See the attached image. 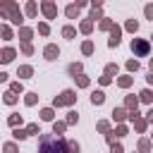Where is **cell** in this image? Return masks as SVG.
<instances>
[{"instance_id":"cell-11","label":"cell","mask_w":153,"mask_h":153,"mask_svg":"<svg viewBox=\"0 0 153 153\" xmlns=\"http://www.w3.org/2000/svg\"><path fill=\"white\" fill-rule=\"evenodd\" d=\"M76 12H79V5H69V7H67V14H69V17H74Z\"/></svg>"},{"instance_id":"cell-40","label":"cell","mask_w":153,"mask_h":153,"mask_svg":"<svg viewBox=\"0 0 153 153\" xmlns=\"http://www.w3.org/2000/svg\"><path fill=\"white\" fill-rule=\"evenodd\" d=\"M148 120H151V122H153V110H151V112H148Z\"/></svg>"},{"instance_id":"cell-4","label":"cell","mask_w":153,"mask_h":153,"mask_svg":"<svg viewBox=\"0 0 153 153\" xmlns=\"http://www.w3.org/2000/svg\"><path fill=\"white\" fill-rule=\"evenodd\" d=\"M132 50L137 53V55H146V53H148V43L144 41V38H137V41L132 43Z\"/></svg>"},{"instance_id":"cell-33","label":"cell","mask_w":153,"mask_h":153,"mask_svg":"<svg viewBox=\"0 0 153 153\" xmlns=\"http://www.w3.org/2000/svg\"><path fill=\"white\" fill-rule=\"evenodd\" d=\"M146 17H148V19H153V5H148V7H146Z\"/></svg>"},{"instance_id":"cell-30","label":"cell","mask_w":153,"mask_h":153,"mask_svg":"<svg viewBox=\"0 0 153 153\" xmlns=\"http://www.w3.org/2000/svg\"><path fill=\"white\" fill-rule=\"evenodd\" d=\"M84 53H86V55L93 53V46H91V43H84Z\"/></svg>"},{"instance_id":"cell-19","label":"cell","mask_w":153,"mask_h":153,"mask_svg":"<svg viewBox=\"0 0 153 153\" xmlns=\"http://www.w3.org/2000/svg\"><path fill=\"white\" fill-rule=\"evenodd\" d=\"M62 34H65L67 38H72V36H74V29H72V26H65V31H62Z\"/></svg>"},{"instance_id":"cell-8","label":"cell","mask_w":153,"mask_h":153,"mask_svg":"<svg viewBox=\"0 0 153 153\" xmlns=\"http://www.w3.org/2000/svg\"><path fill=\"white\" fill-rule=\"evenodd\" d=\"M91 101H93V103H96V105H101V103H103V101H105V93H103V91H96V93H93V96H91Z\"/></svg>"},{"instance_id":"cell-24","label":"cell","mask_w":153,"mask_h":153,"mask_svg":"<svg viewBox=\"0 0 153 153\" xmlns=\"http://www.w3.org/2000/svg\"><path fill=\"white\" fill-rule=\"evenodd\" d=\"M69 153H79V146H76L74 141H69Z\"/></svg>"},{"instance_id":"cell-28","label":"cell","mask_w":153,"mask_h":153,"mask_svg":"<svg viewBox=\"0 0 153 153\" xmlns=\"http://www.w3.org/2000/svg\"><path fill=\"white\" fill-rule=\"evenodd\" d=\"M29 36H31V31L29 29H22V38H24V41H29Z\"/></svg>"},{"instance_id":"cell-26","label":"cell","mask_w":153,"mask_h":153,"mask_svg":"<svg viewBox=\"0 0 153 153\" xmlns=\"http://www.w3.org/2000/svg\"><path fill=\"white\" fill-rule=\"evenodd\" d=\"M82 31L89 34V31H91V22H84V24H82Z\"/></svg>"},{"instance_id":"cell-2","label":"cell","mask_w":153,"mask_h":153,"mask_svg":"<svg viewBox=\"0 0 153 153\" xmlns=\"http://www.w3.org/2000/svg\"><path fill=\"white\" fill-rule=\"evenodd\" d=\"M0 12L7 14L14 24H22V12H19V7L14 3H0Z\"/></svg>"},{"instance_id":"cell-20","label":"cell","mask_w":153,"mask_h":153,"mask_svg":"<svg viewBox=\"0 0 153 153\" xmlns=\"http://www.w3.org/2000/svg\"><path fill=\"white\" fill-rule=\"evenodd\" d=\"M53 129H55V134H60V132L65 129V124H62V122H55V127H53Z\"/></svg>"},{"instance_id":"cell-15","label":"cell","mask_w":153,"mask_h":153,"mask_svg":"<svg viewBox=\"0 0 153 153\" xmlns=\"http://www.w3.org/2000/svg\"><path fill=\"white\" fill-rule=\"evenodd\" d=\"M137 26H139V24L134 22V19H129V22H127V29H129V31H137Z\"/></svg>"},{"instance_id":"cell-35","label":"cell","mask_w":153,"mask_h":153,"mask_svg":"<svg viewBox=\"0 0 153 153\" xmlns=\"http://www.w3.org/2000/svg\"><path fill=\"white\" fill-rule=\"evenodd\" d=\"M79 86H89V79H86V76H79Z\"/></svg>"},{"instance_id":"cell-31","label":"cell","mask_w":153,"mask_h":153,"mask_svg":"<svg viewBox=\"0 0 153 153\" xmlns=\"http://www.w3.org/2000/svg\"><path fill=\"white\" fill-rule=\"evenodd\" d=\"M36 132H38V124H31V127L26 129V134H36Z\"/></svg>"},{"instance_id":"cell-18","label":"cell","mask_w":153,"mask_h":153,"mask_svg":"<svg viewBox=\"0 0 153 153\" xmlns=\"http://www.w3.org/2000/svg\"><path fill=\"white\" fill-rule=\"evenodd\" d=\"M19 122H22V117H17V115H12V117H10V124H12V127H17Z\"/></svg>"},{"instance_id":"cell-7","label":"cell","mask_w":153,"mask_h":153,"mask_svg":"<svg viewBox=\"0 0 153 153\" xmlns=\"http://www.w3.org/2000/svg\"><path fill=\"white\" fill-rule=\"evenodd\" d=\"M43 12H46V17H55V12H57V7L53 5V3H43Z\"/></svg>"},{"instance_id":"cell-34","label":"cell","mask_w":153,"mask_h":153,"mask_svg":"<svg viewBox=\"0 0 153 153\" xmlns=\"http://www.w3.org/2000/svg\"><path fill=\"white\" fill-rule=\"evenodd\" d=\"M112 115H115V117H117V120H122V117H124V110H115Z\"/></svg>"},{"instance_id":"cell-22","label":"cell","mask_w":153,"mask_h":153,"mask_svg":"<svg viewBox=\"0 0 153 153\" xmlns=\"http://www.w3.org/2000/svg\"><path fill=\"white\" fill-rule=\"evenodd\" d=\"M26 103H29V105L36 103V93H29V96H26Z\"/></svg>"},{"instance_id":"cell-16","label":"cell","mask_w":153,"mask_h":153,"mask_svg":"<svg viewBox=\"0 0 153 153\" xmlns=\"http://www.w3.org/2000/svg\"><path fill=\"white\" fill-rule=\"evenodd\" d=\"M151 98H153V96H151V91H141V101H146V103H148Z\"/></svg>"},{"instance_id":"cell-25","label":"cell","mask_w":153,"mask_h":153,"mask_svg":"<svg viewBox=\"0 0 153 153\" xmlns=\"http://www.w3.org/2000/svg\"><path fill=\"white\" fill-rule=\"evenodd\" d=\"M19 74H22V76H29V74H31V67H22V69H19Z\"/></svg>"},{"instance_id":"cell-37","label":"cell","mask_w":153,"mask_h":153,"mask_svg":"<svg viewBox=\"0 0 153 153\" xmlns=\"http://www.w3.org/2000/svg\"><path fill=\"white\" fill-rule=\"evenodd\" d=\"M139 148H141L144 153H146V151H148V141H141V144H139Z\"/></svg>"},{"instance_id":"cell-21","label":"cell","mask_w":153,"mask_h":153,"mask_svg":"<svg viewBox=\"0 0 153 153\" xmlns=\"http://www.w3.org/2000/svg\"><path fill=\"white\" fill-rule=\"evenodd\" d=\"M14 101H17V98H14V96H12V93H7V96H5V103H7V105H12Z\"/></svg>"},{"instance_id":"cell-13","label":"cell","mask_w":153,"mask_h":153,"mask_svg":"<svg viewBox=\"0 0 153 153\" xmlns=\"http://www.w3.org/2000/svg\"><path fill=\"white\" fill-rule=\"evenodd\" d=\"M127 67H129L132 72H137V69H139V62H137V60H129V62H127Z\"/></svg>"},{"instance_id":"cell-12","label":"cell","mask_w":153,"mask_h":153,"mask_svg":"<svg viewBox=\"0 0 153 153\" xmlns=\"http://www.w3.org/2000/svg\"><path fill=\"white\" fill-rule=\"evenodd\" d=\"M24 137H29L24 129H14V139H24Z\"/></svg>"},{"instance_id":"cell-1","label":"cell","mask_w":153,"mask_h":153,"mask_svg":"<svg viewBox=\"0 0 153 153\" xmlns=\"http://www.w3.org/2000/svg\"><path fill=\"white\" fill-rule=\"evenodd\" d=\"M38 153H69V141H65L57 134H46V137H41Z\"/></svg>"},{"instance_id":"cell-41","label":"cell","mask_w":153,"mask_h":153,"mask_svg":"<svg viewBox=\"0 0 153 153\" xmlns=\"http://www.w3.org/2000/svg\"><path fill=\"white\" fill-rule=\"evenodd\" d=\"M148 82H151V84H153V72H151V76H148Z\"/></svg>"},{"instance_id":"cell-23","label":"cell","mask_w":153,"mask_h":153,"mask_svg":"<svg viewBox=\"0 0 153 153\" xmlns=\"http://www.w3.org/2000/svg\"><path fill=\"white\" fill-rule=\"evenodd\" d=\"M129 84H132L129 76H122V79H120V86H129Z\"/></svg>"},{"instance_id":"cell-42","label":"cell","mask_w":153,"mask_h":153,"mask_svg":"<svg viewBox=\"0 0 153 153\" xmlns=\"http://www.w3.org/2000/svg\"><path fill=\"white\" fill-rule=\"evenodd\" d=\"M151 69H153V62H151Z\"/></svg>"},{"instance_id":"cell-38","label":"cell","mask_w":153,"mask_h":153,"mask_svg":"<svg viewBox=\"0 0 153 153\" xmlns=\"http://www.w3.org/2000/svg\"><path fill=\"white\" fill-rule=\"evenodd\" d=\"M0 82H7V74L5 72H0Z\"/></svg>"},{"instance_id":"cell-14","label":"cell","mask_w":153,"mask_h":153,"mask_svg":"<svg viewBox=\"0 0 153 153\" xmlns=\"http://www.w3.org/2000/svg\"><path fill=\"white\" fill-rule=\"evenodd\" d=\"M82 72V65H69V74H79Z\"/></svg>"},{"instance_id":"cell-32","label":"cell","mask_w":153,"mask_h":153,"mask_svg":"<svg viewBox=\"0 0 153 153\" xmlns=\"http://www.w3.org/2000/svg\"><path fill=\"white\" fill-rule=\"evenodd\" d=\"M5 153H17V148H14L12 144H7V146H5Z\"/></svg>"},{"instance_id":"cell-9","label":"cell","mask_w":153,"mask_h":153,"mask_svg":"<svg viewBox=\"0 0 153 153\" xmlns=\"http://www.w3.org/2000/svg\"><path fill=\"white\" fill-rule=\"evenodd\" d=\"M57 53H60V50H57L55 46H48V48H46V57H48V60H55Z\"/></svg>"},{"instance_id":"cell-3","label":"cell","mask_w":153,"mask_h":153,"mask_svg":"<svg viewBox=\"0 0 153 153\" xmlns=\"http://www.w3.org/2000/svg\"><path fill=\"white\" fill-rule=\"evenodd\" d=\"M74 101H76L74 91H65V93H60V98H55V105H72Z\"/></svg>"},{"instance_id":"cell-27","label":"cell","mask_w":153,"mask_h":153,"mask_svg":"<svg viewBox=\"0 0 153 153\" xmlns=\"http://www.w3.org/2000/svg\"><path fill=\"white\" fill-rule=\"evenodd\" d=\"M127 105H129V108H134V110H137V98H127Z\"/></svg>"},{"instance_id":"cell-10","label":"cell","mask_w":153,"mask_h":153,"mask_svg":"<svg viewBox=\"0 0 153 153\" xmlns=\"http://www.w3.org/2000/svg\"><path fill=\"white\" fill-rule=\"evenodd\" d=\"M26 14H29V17L36 14V3H29V5H26Z\"/></svg>"},{"instance_id":"cell-6","label":"cell","mask_w":153,"mask_h":153,"mask_svg":"<svg viewBox=\"0 0 153 153\" xmlns=\"http://www.w3.org/2000/svg\"><path fill=\"white\" fill-rule=\"evenodd\" d=\"M120 29L117 26H112V34H110V46H120Z\"/></svg>"},{"instance_id":"cell-39","label":"cell","mask_w":153,"mask_h":153,"mask_svg":"<svg viewBox=\"0 0 153 153\" xmlns=\"http://www.w3.org/2000/svg\"><path fill=\"white\" fill-rule=\"evenodd\" d=\"M112 153H122V148L120 146H112Z\"/></svg>"},{"instance_id":"cell-5","label":"cell","mask_w":153,"mask_h":153,"mask_svg":"<svg viewBox=\"0 0 153 153\" xmlns=\"http://www.w3.org/2000/svg\"><path fill=\"white\" fill-rule=\"evenodd\" d=\"M12 57H14V50H12V48L0 50V62H12Z\"/></svg>"},{"instance_id":"cell-36","label":"cell","mask_w":153,"mask_h":153,"mask_svg":"<svg viewBox=\"0 0 153 153\" xmlns=\"http://www.w3.org/2000/svg\"><path fill=\"white\" fill-rule=\"evenodd\" d=\"M67 122H69V124H74V122H76V112H69V120H67Z\"/></svg>"},{"instance_id":"cell-17","label":"cell","mask_w":153,"mask_h":153,"mask_svg":"<svg viewBox=\"0 0 153 153\" xmlns=\"http://www.w3.org/2000/svg\"><path fill=\"white\" fill-rule=\"evenodd\" d=\"M41 117H43V120H53V110H43Z\"/></svg>"},{"instance_id":"cell-29","label":"cell","mask_w":153,"mask_h":153,"mask_svg":"<svg viewBox=\"0 0 153 153\" xmlns=\"http://www.w3.org/2000/svg\"><path fill=\"white\" fill-rule=\"evenodd\" d=\"M0 31H3V36H5V38H12V31H10L7 26H5V29H0Z\"/></svg>"}]
</instances>
